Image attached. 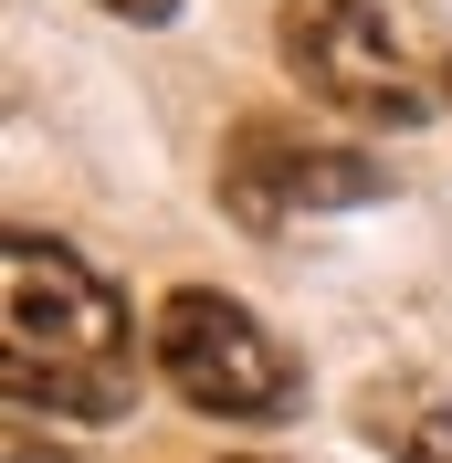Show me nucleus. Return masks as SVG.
Listing matches in <instances>:
<instances>
[{
    "instance_id": "1",
    "label": "nucleus",
    "mask_w": 452,
    "mask_h": 463,
    "mask_svg": "<svg viewBox=\"0 0 452 463\" xmlns=\"http://www.w3.org/2000/svg\"><path fill=\"white\" fill-rule=\"evenodd\" d=\"M11 411L53 421H127L137 411V317L53 232H11V347H0Z\"/></svg>"
},
{
    "instance_id": "2",
    "label": "nucleus",
    "mask_w": 452,
    "mask_h": 463,
    "mask_svg": "<svg viewBox=\"0 0 452 463\" xmlns=\"http://www.w3.org/2000/svg\"><path fill=\"white\" fill-rule=\"evenodd\" d=\"M284 74L337 116L421 127L431 95H452V53L431 43L421 0H284Z\"/></svg>"
},
{
    "instance_id": "3",
    "label": "nucleus",
    "mask_w": 452,
    "mask_h": 463,
    "mask_svg": "<svg viewBox=\"0 0 452 463\" xmlns=\"http://www.w3.org/2000/svg\"><path fill=\"white\" fill-rule=\"evenodd\" d=\"M147 358L169 379L190 411L211 421H295L306 411V369H295V347H274V326L253 306H231L211 285H179L147 326Z\"/></svg>"
},
{
    "instance_id": "4",
    "label": "nucleus",
    "mask_w": 452,
    "mask_h": 463,
    "mask_svg": "<svg viewBox=\"0 0 452 463\" xmlns=\"http://www.w3.org/2000/svg\"><path fill=\"white\" fill-rule=\"evenodd\" d=\"M221 201H231V222H253V232H295V222H326V211L390 201V169L368 147H347V137L295 127V116H253L221 147Z\"/></svg>"
},
{
    "instance_id": "5",
    "label": "nucleus",
    "mask_w": 452,
    "mask_h": 463,
    "mask_svg": "<svg viewBox=\"0 0 452 463\" xmlns=\"http://www.w3.org/2000/svg\"><path fill=\"white\" fill-rule=\"evenodd\" d=\"M358 432L379 442L390 463H452V401L431 390V379L390 369V379H368V390H358Z\"/></svg>"
},
{
    "instance_id": "6",
    "label": "nucleus",
    "mask_w": 452,
    "mask_h": 463,
    "mask_svg": "<svg viewBox=\"0 0 452 463\" xmlns=\"http://www.w3.org/2000/svg\"><path fill=\"white\" fill-rule=\"evenodd\" d=\"M116 22H137V32H158V22H179V0H106Z\"/></svg>"
},
{
    "instance_id": "7",
    "label": "nucleus",
    "mask_w": 452,
    "mask_h": 463,
    "mask_svg": "<svg viewBox=\"0 0 452 463\" xmlns=\"http://www.w3.org/2000/svg\"><path fill=\"white\" fill-rule=\"evenodd\" d=\"M221 463H263V453H221Z\"/></svg>"
}]
</instances>
